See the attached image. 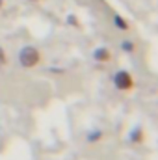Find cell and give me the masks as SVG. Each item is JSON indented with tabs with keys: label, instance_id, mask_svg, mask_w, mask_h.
I'll use <instances>...</instances> for the list:
<instances>
[{
	"label": "cell",
	"instance_id": "6da1fadb",
	"mask_svg": "<svg viewBox=\"0 0 158 160\" xmlns=\"http://www.w3.org/2000/svg\"><path fill=\"white\" fill-rule=\"evenodd\" d=\"M19 62H21L22 67H34V65L39 62V52H37V48H34V47H24V48L21 50V54H19Z\"/></svg>",
	"mask_w": 158,
	"mask_h": 160
},
{
	"label": "cell",
	"instance_id": "7a4b0ae2",
	"mask_svg": "<svg viewBox=\"0 0 158 160\" xmlns=\"http://www.w3.org/2000/svg\"><path fill=\"white\" fill-rule=\"evenodd\" d=\"M116 86H117L119 89H123V91H126V89H130L132 88V77H130V73H126V71H119L117 75H116Z\"/></svg>",
	"mask_w": 158,
	"mask_h": 160
},
{
	"label": "cell",
	"instance_id": "3957f363",
	"mask_svg": "<svg viewBox=\"0 0 158 160\" xmlns=\"http://www.w3.org/2000/svg\"><path fill=\"white\" fill-rule=\"evenodd\" d=\"M95 58L101 60V62H106V60H110V52H108L106 48H99V50L95 52Z\"/></svg>",
	"mask_w": 158,
	"mask_h": 160
},
{
	"label": "cell",
	"instance_id": "277c9868",
	"mask_svg": "<svg viewBox=\"0 0 158 160\" xmlns=\"http://www.w3.org/2000/svg\"><path fill=\"white\" fill-rule=\"evenodd\" d=\"M114 21H116V24H117L119 28H123V30H126V28H128V24H126V22H123V19H121V17H116Z\"/></svg>",
	"mask_w": 158,
	"mask_h": 160
},
{
	"label": "cell",
	"instance_id": "5b68a950",
	"mask_svg": "<svg viewBox=\"0 0 158 160\" xmlns=\"http://www.w3.org/2000/svg\"><path fill=\"white\" fill-rule=\"evenodd\" d=\"M123 47L126 48V52H132V48H134V45H132V43H123Z\"/></svg>",
	"mask_w": 158,
	"mask_h": 160
},
{
	"label": "cell",
	"instance_id": "8992f818",
	"mask_svg": "<svg viewBox=\"0 0 158 160\" xmlns=\"http://www.w3.org/2000/svg\"><path fill=\"white\" fill-rule=\"evenodd\" d=\"M6 63V54H4V50L0 48V65H4Z\"/></svg>",
	"mask_w": 158,
	"mask_h": 160
},
{
	"label": "cell",
	"instance_id": "52a82bcc",
	"mask_svg": "<svg viewBox=\"0 0 158 160\" xmlns=\"http://www.w3.org/2000/svg\"><path fill=\"white\" fill-rule=\"evenodd\" d=\"M0 8H2V0H0Z\"/></svg>",
	"mask_w": 158,
	"mask_h": 160
}]
</instances>
